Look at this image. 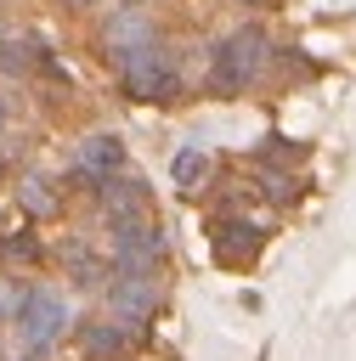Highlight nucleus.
<instances>
[{"label": "nucleus", "mask_w": 356, "mask_h": 361, "mask_svg": "<svg viewBox=\"0 0 356 361\" xmlns=\"http://www.w3.org/2000/svg\"><path fill=\"white\" fill-rule=\"evenodd\" d=\"M23 299H28V282H17V276H0V327H6V322H17Z\"/></svg>", "instance_id": "obj_12"}, {"label": "nucleus", "mask_w": 356, "mask_h": 361, "mask_svg": "<svg viewBox=\"0 0 356 361\" xmlns=\"http://www.w3.org/2000/svg\"><path fill=\"white\" fill-rule=\"evenodd\" d=\"M62 6H96V0H62Z\"/></svg>", "instance_id": "obj_17"}, {"label": "nucleus", "mask_w": 356, "mask_h": 361, "mask_svg": "<svg viewBox=\"0 0 356 361\" xmlns=\"http://www.w3.org/2000/svg\"><path fill=\"white\" fill-rule=\"evenodd\" d=\"M0 130H6V96H0Z\"/></svg>", "instance_id": "obj_18"}, {"label": "nucleus", "mask_w": 356, "mask_h": 361, "mask_svg": "<svg viewBox=\"0 0 356 361\" xmlns=\"http://www.w3.org/2000/svg\"><path fill=\"white\" fill-rule=\"evenodd\" d=\"M6 248H11V254H23V259H34V254H40L28 237H6Z\"/></svg>", "instance_id": "obj_14"}, {"label": "nucleus", "mask_w": 356, "mask_h": 361, "mask_svg": "<svg viewBox=\"0 0 356 361\" xmlns=\"http://www.w3.org/2000/svg\"><path fill=\"white\" fill-rule=\"evenodd\" d=\"M17 203H23L28 214H40V220H51V214L62 209V197L51 192V180H45V175H28V180H17Z\"/></svg>", "instance_id": "obj_9"}, {"label": "nucleus", "mask_w": 356, "mask_h": 361, "mask_svg": "<svg viewBox=\"0 0 356 361\" xmlns=\"http://www.w3.org/2000/svg\"><path fill=\"white\" fill-rule=\"evenodd\" d=\"M130 344H136L130 327H119V322H107V316H102V322H85V350H90V355H124Z\"/></svg>", "instance_id": "obj_8"}, {"label": "nucleus", "mask_w": 356, "mask_h": 361, "mask_svg": "<svg viewBox=\"0 0 356 361\" xmlns=\"http://www.w3.org/2000/svg\"><path fill=\"white\" fill-rule=\"evenodd\" d=\"M260 68H266V34H260V28H237V34L220 39V51H215V62H209V90L232 96V90L254 85Z\"/></svg>", "instance_id": "obj_2"}, {"label": "nucleus", "mask_w": 356, "mask_h": 361, "mask_svg": "<svg viewBox=\"0 0 356 361\" xmlns=\"http://www.w3.org/2000/svg\"><path fill=\"white\" fill-rule=\"evenodd\" d=\"M170 175H175V186L198 192V186L209 180V152H203V147H181V152H175V164H170Z\"/></svg>", "instance_id": "obj_10"}, {"label": "nucleus", "mask_w": 356, "mask_h": 361, "mask_svg": "<svg viewBox=\"0 0 356 361\" xmlns=\"http://www.w3.org/2000/svg\"><path fill=\"white\" fill-rule=\"evenodd\" d=\"M79 169H85L90 180H102V175L124 169V141H119V135H90V141L79 147Z\"/></svg>", "instance_id": "obj_7"}, {"label": "nucleus", "mask_w": 356, "mask_h": 361, "mask_svg": "<svg viewBox=\"0 0 356 361\" xmlns=\"http://www.w3.org/2000/svg\"><path fill=\"white\" fill-rule=\"evenodd\" d=\"M34 62H40V56H34V51H23L17 39H6V45H0V73H28Z\"/></svg>", "instance_id": "obj_13"}, {"label": "nucleus", "mask_w": 356, "mask_h": 361, "mask_svg": "<svg viewBox=\"0 0 356 361\" xmlns=\"http://www.w3.org/2000/svg\"><path fill=\"white\" fill-rule=\"evenodd\" d=\"M102 209L107 220H130V214H147V186L136 175H102Z\"/></svg>", "instance_id": "obj_6"}, {"label": "nucleus", "mask_w": 356, "mask_h": 361, "mask_svg": "<svg viewBox=\"0 0 356 361\" xmlns=\"http://www.w3.org/2000/svg\"><path fill=\"white\" fill-rule=\"evenodd\" d=\"M237 6H277V0H237Z\"/></svg>", "instance_id": "obj_16"}, {"label": "nucleus", "mask_w": 356, "mask_h": 361, "mask_svg": "<svg viewBox=\"0 0 356 361\" xmlns=\"http://www.w3.org/2000/svg\"><path fill=\"white\" fill-rule=\"evenodd\" d=\"M6 39H17V28H11V23H0V45H6Z\"/></svg>", "instance_id": "obj_15"}, {"label": "nucleus", "mask_w": 356, "mask_h": 361, "mask_svg": "<svg viewBox=\"0 0 356 361\" xmlns=\"http://www.w3.org/2000/svg\"><path fill=\"white\" fill-rule=\"evenodd\" d=\"M113 62H119V79H124V90H130L136 102H158V107L181 102V73H175V62H170L164 45L141 39V45L113 51Z\"/></svg>", "instance_id": "obj_1"}, {"label": "nucleus", "mask_w": 356, "mask_h": 361, "mask_svg": "<svg viewBox=\"0 0 356 361\" xmlns=\"http://www.w3.org/2000/svg\"><path fill=\"white\" fill-rule=\"evenodd\" d=\"M141 39H153V23H147L141 11H119V17L107 23V45H113V51H124V45H141Z\"/></svg>", "instance_id": "obj_11"}, {"label": "nucleus", "mask_w": 356, "mask_h": 361, "mask_svg": "<svg viewBox=\"0 0 356 361\" xmlns=\"http://www.w3.org/2000/svg\"><path fill=\"white\" fill-rule=\"evenodd\" d=\"M153 305H158V293H153V276H119V282H107V316L119 322V327H141V322H153Z\"/></svg>", "instance_id": "obj_5"}, {"label": "nucleus", "mask_w": 356, "mask_h": 361, "mask_svg": "<svg viewBox=\"0 0 356 361\" xmlns=\"http://www.w3.org/2000/svg\"><path fill=\"white\" fill-rule=\"evenodd\" d=\"M158 259H164V231L153 214L113 220V271L119 276H153Z\"/></svg>", "instance_id": "obj_3"}, {"label": "nucleus", "mask_w": 356, "mask_h": 361, "mask_svg": "<svg viewBox=\"0 0 356 361\" xmlns=\"http://www.w3.org/2000/svg\"><path fill=\"white\" fill-rule=\"evenodd\" d=\"M73 322V310H68V299L62 293H51V288H28V299H23V310H17V338H23V350H45V344H57L62 338V327Z\"/></svg>", "instance_id": "obj_4"}]
</instances>
